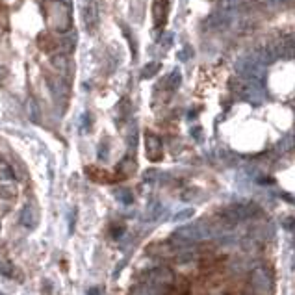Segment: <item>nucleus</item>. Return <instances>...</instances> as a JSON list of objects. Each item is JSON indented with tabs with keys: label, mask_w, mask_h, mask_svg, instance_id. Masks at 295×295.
Masks as SVG:
<instances>
[{
	"label": "nucleus",
	"mask_w": 295,
	"mask_h": 295,
	"mask_svg": "<svg viewBox=\"0 0 295 295\" xmlns=\"http://www.w3.org/2000/svg\"><path fill=\"white\" fill-rule=\"evenodd\" d=\"M43 7H45V19H47V24L50 28L60 32V34L69 32L73 19H71V11L65 4H62L60 0H47Z\"/></svg>",
	"instance_id": "f257e3e1"
},
{
	"label": "nucleus",
	"mask_w": 295,
	"mask_h": 295,
	"mask_svg": "<svg viewBox=\"0 0 295 295\" xmlns=\"http://www.w3.org/2000/svg\"><path fill=\"white\" fill-rule=\"evenodd\" d=\"M167 9H169V0H154L152 4V19H154L156 26H163L167 21Z\"/></svg>",
	"instance_id": "6e6552de"
},
{
	"label": "nucleus",
	"mask_w": 295,
	"mask_h": 295,
	"mask_svg": "<svg viewBox=\"0 0 295 295\" xmlns=\"http://www.w3.org/2000/svg\"><path fill=\"white\" fill-rule=\"evenodd\" d=\"M37 223H39V210L35 208V204H26L24 208H22L21 212V225L24 226V228H35L37 226Z\"/></svg>",
	"instance_id": "0eeeda50"
},
{
	"label": "nucleus",
	"mask_w": 295,
	"mask_h": 295,
	"mask_svg": "<svg viewBox=\"0 0 295 295\" xmlns=\"http://www.w3.org/2000/svg\"><path fill=\"white\" fill-rule=\"evenodd\" d=\"M102 292H100V288H89L87 290V295H100Z\"/></svg>",
	"instance_id": "aec40b11"
},
{
	"label": "nucleus",
	"mask_w": 295,
	"mask_h": 295,
	"mask_svg": "<svg viewBox=\"0 0 295 295\" xmlns=\"http://www.w3.org/2000/svg\"><path fill=\"white\" fill-rule=\"evenodd\" d=\"M84 22H85V28L89 32H95L98 24V9L95 2H89L87 6L84 7Z\"/></svg>",
	"instance_id": "1a4fd4ad"
},
{
	"label": "nucleus",
	"mask_w": 295,
	"mask_h": 295,
	"mask_svg": "<svg viewBox=\"0 0 295 295\" xmlns=\"http://www.w3.org/2000/svg\"><path fill=\"white\" fill-rule=\"evenodd\" d=\"M256 206L254 204H247V203H238V204H230L226 206L225 210L221 212V221L226 223L228 226H234L245 221V219H251L256 214Z\"/></svg>",
	"instance_id": "7ed1b4c3"
},
{
	"label": "nucleus",
	"mask_w": 295,
	"mask_h": 295,
	"mask_svg": "<svg viewBox=\"0 0 295 295\" xmlns=\"http://www.w3.org/2000/svg\"><path fill=\"white\" fill-rule=\"evenodd\" d=\"M7 76V71L4 69V67H2V65H0V82H2V80H4V78Z\"/></svg>",
	"instance_id": "412c9836"
},
{
	"label": "nucleus",
	"mask_w": 295,
	"mask_h": 295,
	"mask_svg": "<svg viewBox=\"0 0 295 295\" xmlns=\"http://www.w3.org/2000/svg\"><path fill=\"white\" fill-rule=\"evenodd\" d=\"M175 273H173V269L167 266H158L154 267L150 275H148V284H150V288H156V290H167V288H173L175 286Z\"/></svg>",
	"instance_id": "39448f33"
},
{
	"label": "nucleus",
	"mask_w": 295,
	"mask_h": 295,
	"mask_svg": "<svg viewBox=\"0 0 295 295\" xmlns=\"http://www.w3.org/2000/svg\"><path fill=\"white\" fill-rule=\"evenodd\" d=\"M117 199H119L121 203L130 204V203H132V193H130L128 190H119V191H117Z\"/></svg>",
	"instance_id": "dca6fc26"
},
{
	"label": "nucleus",
	"mask_w": 295,
	"mask_h": 295,
	"mask_svg": "<svg viewBox=\"0 0 295 295\" xmlns=\"http://www.w3.org/2000/svg\"><path fill=\"white\" fill-rule=\"evenodd\" d=\"M206 238H208V230L204 228L203 223H197V225H186V226L176 228V230L171 234L169 243L175 247H188Z\"/></svg>",
	"instance_id": "f03ea898"
},
{
	"label": "nucleus",
	"mask_w": 295,
	"mask_h": 295,
	"mask_svg": "<svg viewBox=\"0 0 295 295\" xmlns=\"http://www.w3.org/2000/svg\"><path fill=\"white\" fill-rule=\"evenodd\" d=\"M13 178V169L7 163H0V180H11Z\"/></svg>",
	"instance_id": "ddd939ff"
},
{
	"label": "nucleus",
	"mask_w": 295,
	"mask_h": 295,
	"mask_svg": "<svg viewBox=\"0 0 295 295\" xmlns=\"http://www.w3.org/2000/svg\"><path fill=\"white\" fill-rule=\"evenodd\" d=\"M282 225H284V228L290 232H295V218H288L282 221Z\"/></svg>",
	"instance_id": "6ab92c4d"
},
{
	"label": "nucleus",
	"mask_w": 295,
	"mask_h": 295,
	"mask_svg": "<svg viewBox=\"0 0 295 295\" xmlns=\"http://www.w3.org/2000/svg\"><path fill=\"white\" fill-rule=\"evenodd\" d=\"M136 169H138V163L134 162L132 158H125L117 165V178H128V176H132L136 173Z\"/></svg>",
	"instance_id": "9d476101"
},
{
	"label": "nucleus",
	"mask_w": 295,
	"mask_h": 295,
	"mask_svg": "<svg viewBox=\"0 0 295 295\" xmlns=\"http://www.w3.org/2000/svg\"><path fill=\"white\" fill-rule=\"evenodd\" d=\"M0 273L4 275V277H13V273H15L13 264H9V262H2V266H0Z\"/></svg>",
	"instance_id": "4468645a"
},
{
	"label": "nucleus",
	"mask_w": 295,
	"mask_h": 295,
	"mask_svg": "<svg viewBox=\"0 0 295 295\" xmlns=\"http://www.w3.org/2000/svg\"><path fill=\"white\" fill-rule=\"evenodd\" d=\"M251 286L258 295H271L275 290L273 277L269 273V269L264 266L254 267L251 271Z\"/></svg>",
	"instance_id": "20e7f679"
},
{
	"label": "nucleus",
	"mask_w": 295,
	"mask_h": 295,
	"mask_svg": "<svg viewBox=\"0 0 295 295\" xmlns=\"http://www.w3.org/2000/svg\"><path fill=\"white\" fill-rule=\"evenodd\" d=\"M37 45H39V49L45 50V52H54L58 49V39H54L50 34H41L37 37Z\"/></svg>",
	"instance_id": "9b49d317"
},
{
	"label": "nucleus",
	"mask_w": 295,
	"mask_h": 295,
	"mask_svg": "<svg viewBox=\"0 0 295 295\" xmlns=\"http://www.w3.org/2000/svg\"><path fill=\"white\" fill-rule=\"evenodd\" d=\"M158 67H160L158 64L147 65V67H145V71H143V78H148V76H152V74H156V71H158Z\"/></svg>",
	"instance_id": "f3484780"
},
{
	"label": "nucleus",
	"mask_w": 295,
	"mask_h": 295,
	"mask_svg": "<svg viewBox=\"0 0 295 295\" xmlns=\"http://www.w3.org/2000/svg\"><path fill=\"white\" fill-rule=\"evenodd\" d=\"M85 175L89 176L91 180H95V182H110V180H112L110 175H108V171H104V169H98V167H95V165H91V167H85Z\"/></svg>",
	"instance_id": "f8f14e48"
},
{
	"label": "nucleus",
	"mask_w": 295,
	"mask_h": 295,
	"mask_svg": "<svg viewBox=\"0 0 295 295\" xmlns=\"http://www.w3.org/2000/svg\"><path fill=\"white\" fill-rule=\"evenodd\" d=\"M0 295H6V294H0Z\"/></svg>",
	"instance_id": "4be33fe9"
},
{
	"label": "nucleus",
	"mask_w": 295,
	"mask_h": 295,
	"mask_svg": "<svg viewBox=\"0 0 295 295\" xmlns=\"http://www.w3.org/2000/svg\"><path fill=\"white\" fill-rule=\"evenodd\" d=\"M123 232H125V226H123V225H115V226H112V238L119 239L121 236H123Z\"/></svg>",
	"instance_id": "a211bd4d"
},
{
	"label": "nucleus",
	"mask_w": 295,
	"mask_h": 295,
	"mask_svg": "<svg viewBox=\"0 0 295 295\" xmlns=\"http://www.w3.org/2000/svg\"><path fill=\"white\" fill-rule=\"evenodd\" d=\"M145 148H147V158L150 162H160L163 156V145L162 140L156 134L148 132L145 136Z\"/></svg>",
	"instance_id": "423d86ee"
},
{
	"label": "nucleus",
	"mask_w": 295,
	"mask_h": 295,
	"mask_svg": "<svg viewBox=\"0 0 295 295\" xmlns=\"http://www.w3.org/2000/svg\"><path fill=\"white\" fill-rule=\"evenodd\" d=\"M191 216H193V210L188 208V210H182V212H178V214H175L173 221H175V223H178V221H186V219H190Z\"/></svg>",
	"instance_id": "2eb2a0df"
}]
</instances>
